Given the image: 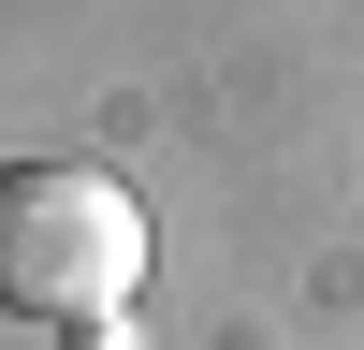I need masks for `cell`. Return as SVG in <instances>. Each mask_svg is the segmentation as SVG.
I'll use <instances>...</instances> for the list:
<instances>
[{"label":"cell","instance_id":"cell-1","mask_svg":"<svg viewBox=\"0 0 364 350\" xmlns=\"http://www.w3.org/2000/svg\"><path fill=\"white\" fill-rule=\"evenodd\" d=\"M146 292V204L102 161H0V307L15 321H117Z\"/></svg>","mask_w":364,"mask_h":350}]
</instances>
